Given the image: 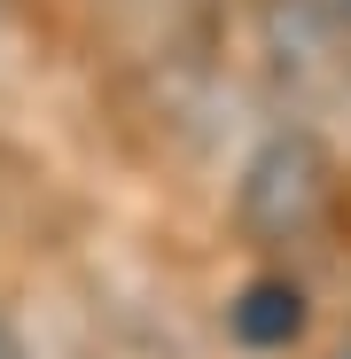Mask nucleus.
Listing matches in <instances>:
<instances>
[{"mask_svg": "<svg viewBox=\"0 0 351 359\" xmlns=\"http://www.w3.org/2000/svg\"><path fill=\"white\" fill-rule=\"evenodd\" d=\"M226 328H234V344H250V351H289L305 336V289L289 273H250L242 289L226 297Z\"/></svg>", "mask_w": 351, "mask_h": 359, "instance_id": "2", "label": "nucleus"}, {"mask_svg": "<svg viewBox=\"0 0 351 359\" xmlns=\"http://www.w3.org/2000/svg\"><path fill=\"white\" fill-rule=\"evenodd\" d=\"M336 196V164L312 133H273L258 141V156L242 164V196H234V211H242V226L258 234V243H289V234L320 226Z\"/></svg>", "mask_w": 351, "mask_h": 359, "instance_id": "1", "label": "nucleus"}, {"mask_svg": "<svg viewBox=\"0 0 351 359\" xmlns=\"http://www.w3.org/2000/svg\"><path fill=\"white\" fill-rule=\"evenodd\" d=\"M336 359H351V351H336Z\"/></svg>", "mask_w": 351, "mask_h": 359, "instance_id": "5", "label": "nucleus"}, {"mask_svg": "<svg viewBox=\"0 0 351 359\" xmlns=\"http://www.w3.org/2000/svg\"><path fill=\"white\" fill-rule=\"evenodd\" d=\"M320 8H328V16H336V24H351V0H320Z\"/></svg>", "mask_w": 351, "mask_h": 359, "instance_id": "4", "label": "nucleus"}, {"mask_svg": "<svg viewBox=\"0 0 351 359\" xmlns=\"http://www.w3.org/2000/svg\"><path fill=\"white\" fill-rule=\"evenodd\" d=\"M0 359H32V351H24V336H16L8 320H0Z\"/></svg>", "mask_w": 351, "mask_h": 359, "instance_id": "3", "label": "nucleus"}]
</instances>
